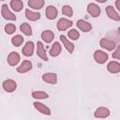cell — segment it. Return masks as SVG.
Masks as SVG:
<instances>
[{
    "label": "cell",
    "instance_id": "obj_1",
    "mask_svg": "<svg viewBox=\"0 0 120 120\" xmlns=\"http://www.w3.org/2000/svg\"><path fill=\"white\" fill-rule=\"evenodd\" d=\"M1 14H2L3 18L8 20V21H16L15 14L10 11L8 5H6V4L2 5V7H1Z\"/></svg>",
    "mask_w": 120,
    "mask_h": 120
},
{
    "label": "cell",
    "instance_id": "obj_2",
    "mask_svg": "<svg viewBox=\"0 0 120 120\" xmlns=\"http://www.w3.org/2000/svg\"><path fill=\"white\" fill-rule=\"evenodd\" d=\"M2 86H3V89L8 92V93H12L16 90L17 88V83L14 80L12 79H8V80H5L2 83Z\"/></svg>",
    "mask_w": 120,
    "mask_h": 120
},
{
    "label": "cell",
    "instance_id": "obj_3",
    "mask_svg": "<svg viewBox=\"0 0 120 120\" xmlns=\"http://www.w3.org/2000/svg\"><path fill=\"white\" fill-rule=\"evenodd\" d=\"M86 10H87V12L90 14V16H92L93 18L98 17V16L100 15V12H101L100 8H99L97 4H95V3H90V4H88Z\"/></svg>",
    "mask_w": 120,
    "mask_h": 120
},
{
    "label": "cell",
    "instance_id": "obj_4",
    "mask_svg": "<svg viewBox=\"0 0 120 120\" xmlns=\"http://www.w3.org/2000/svg\"><path fill=\"white\" fill-rule=\"evenodd\" d=\"M72 24H73V22L70 20H68L66 18H61L58 20V22L56 23V27L59 31H65L68 28L71 27Z\"/></svg>",
    "mask_w": 120,
    "mask_h": 120
},
{
    "label": "cell",
    "instance_id": "obj_5",
    "mask_svg": "<svg viewBox=\"0 0 120 120\" xmlns=\"http://www.w3.org/2000/svg\"><path fill=\"white\" fill-rule=\"evenodd\" d=\"M94 59L98 64H104L108 60V54L100 50H97L94 52Z\"/></svg>",
    "mask_w": 120,
    "mask_h": 120
},
{
    "label": "cell",
    "instance_id": "obj_6",
    "mask_svg": "<svg viewBox=\"0 0 120 120\" xmlns=\"http://www.w3.org/2000/svg\"><path fill=\"white\" fill-rule=\"evenodd\" d=\"M33 105H34L35 109L38 112H39L40 113H42L44 115H51V113H52L51 112V109L49 107H47L45 104H43L41 102H38V101H36V102L33 103Z\"/></svg>",
    "mask_w": 120,
    "mask_h": 120
},
{
    "label": "cell",
    "instance_id": "obj_7",
    "mask_svg": "<svg viewBox=\"0 0 120 120\" xmlns=\"http://www.w3.org/2000/svg\"><path fill=\"white\" fill-rule=\"evenodd\" d=\"M110 114L111 112L106 107H99L94 112V116L96 118H107L108 116H110Z\"/></svg>",
    "mask_w": 120,
    "mask_h": 120
},
{
    "label": "cell",
    "instance_id": "obj_8",
    "mask_svg": "<svg viewBox=\"0 0 120 120\" xmlns=\"http://www.w3.org/2000/svg\"><path fill=\"white\" fill-rule=\"evenodd\" d=\"M8 64L11 67L16 66L19 62H20V54L17 52H11L8 55Z\"/></svg>",
    "mask_w": 120,
    "mask_h": 120
},
{
    "label": "cell",
    "instance_id": "obj_9",
    "mask_svg": "<svg viewBox=\"0 0 120 120\" xmlns=\"http://www.w3.org/2000/svg\"><path fill=\"white\" fill-rule=\"evenodd\" d=\"M42 81L50 84H55L57 82V75L52 72H47L42 75Z\"/></svg>",
    "mask_w": 120,
    "mask_h": 120
},
{
    "label": "cell",
    "instance_id": "obj_10",
    "mask_svg": "<svg viewBox=\"0 0 120 120\" xmlns=\"http://www.w3.org/2000/svg\"><path fill=\"white\" fill-rule=\"evenodd\" d=\"M77 26L80 30H82V32L84 33H87V32H90L91 29H92V25L90 22L82 20V19H80L77 21Z\"/></svg>",
    "mask_w": 120,
    "mask_h": 120
},
{
    "label": "cell",
    "instance_id": "obj_11",
    "mask_svg": "<svg viewBox=\"0 0 120 120\" xmlns=\"http://www.w3.org/2000/svg\"><path fill=\"white\" fill-rule=\"evenodd\" d=\"M32 69V63L29 60H23L22 64L17 68V72L19 73H25Z\"/></svg>",
    "mask_w": 120,
    "mask_h": 120
},
{
    "label": "cell",
    "instance_id": "obj_12",
    "mask_svg": "<svg viewBox=\"0 0 120 120\" xmlns=\"http://www.w3.org/2000/svg\"><path fill=\"white\" fill-rule=\"evenodd\" d=\"M99 45L101 48H103L107 51H112L115 48V43L108 38H101L99 41Z\"/></svg>",
    "mask_w": 120,
    "mask_h": 120
},
{
    "label": "cell",
    "instance_id": "obj_13",
    "mask_svg": "<svg viewBox=\"0 0 120 120\" xmlns=\"http://www.w3.org/2000/svg\"><path fill=\"white\" fill-rule=\"evenodd\" d=\"M37 54L39 58H41L42 60L44 61H48V56L46 54V52H45V49H44V46L42 44V42L40 41H38L37 43Z\"/></svg>",
    "mask_w": 120,
    "mask_h": 120
},
{
    "label": "cell",
    "instance_id": "obj_14",
    "mask_svg": "<svg viewBox=\"0 0 120 120\" xmlns=\"http://www.w3.org/2000/svg\"><path fill=\"white\" fill-rule=\"evenodd\" d=\"M106 13L110 19H112L113 21H120V15H118V13L116 12V10L113 8L112 6L106 7Z\"/></svg>",
    "mask_w": 120,
    "mask_h": 120
},
{
    "label": "cell",
    "instance_id": "obj_15",
    "mask_svg": "<svg viewBox=\"0 0 120 120\" xmlns=\"http://www.w3.org/2000/svg\"><path fill=\"white\" fill-rule=\"evenodd\" d=\"M22 54L24 56H32L33 55V52H34V43L33 41H27L26 44L24 45V47L22 48Z\"/></svg>",
    "mask_w": 120,
    "mask_h": 120
},
{
    "label": "cell",
    "instance_id": "obj_16",
    "mask_svg": "<svg viewBox=\"0 0 120 120\" xmlns=\"http://www.w3.org/2000/svg\"><path fill=\"white\" fill-rule=\"evenodd\" d=\"M107 70L110 73L112 74H116L120 72V63L116 62V61H111L108 63L107 65Z\"/></svg>",
    "mask_w": 120,
    "mask_h": 120
},
{
    "label": "cell",
    "instance_id": "obj_17",
    "mask_svg": "<svg viewBox=\"0 0 120 120\" xmlns=\"http://www.w3.org/2000/svg\"><path fill=\"white\" fill-rule=\"evenodd\" d=\"M58 11L55 7L53 6H48L46 8V17L49 20H54L57 17Z\"/></svg>",
    "mask_w": 120,
    "mask_h": 120
},
{
    "label": "cell",
    "instance_id": "obj_18",
    "mask_svg": "<svg viewBox=\"0 0 120 120\" xmlns=\"http://www.w3.org/2000/svg\"><path fill=\"white\" fill-rule=\"evenodd\" d=\"M60 39H61L63 45L65 46L66 50H67L69 53H72L73 51H74V44H73L72 42H70V41L68 39V38H66L64 35H61V36H60Z\"/></svg>",
    "mask_w": 120,
    "mask_h": 120
},
{
    "label": "cell",
    "instance_id": "obj_19",
    "mask_svg": "<svg viewBox=\"0 0 120 120\" xmlns=\"http://www.w3.org/2000/svg\"><path fill=\"white\" fill-rule=\"evenodd\" d=\"M41 38L46 43H51L52 41V39L54 38V34L51 30H44L41 33Z\"/></svg>",
    "mask_w": 120,
    "mask_h": 120
},
{
    "label": "cell",
    "instance_id": "obj_20",
    "mask_svg": "<svg viewBox=\"0 0 120 120\" xmlns=\"http://www.w3.org/2000/svg\"><path fill=\"white\" fill-rule=\"evenodd\" d=\"M28 7L33 9H41L44 6V0H28Z\"/></svg>",
    "mask_w": 120,
    "mask_h": 120
},
{
    "label": "cell",
    "instance_id": "obj_21",
    "mask_svg": "<svg viewBox=\"0 0 120 120\" xmlns=\"http://www.w3.org/2000/svg\"><path fill=\"white\" fill-rule=\"evenodd\" d=\"M61 51H62V47H61L60 43L57 42V41H55V42L52 44V48H51V50H50V54H51L52 57H56V56H58V55L60 54Z\"/></svg>",
    "mask_w": 120,
    "mask_h": 120
},
{
    "label": "cell",
    "instance_id": "obj_22",
    "mask_svg": "<svg viewBox=\"0 0 120 120\" xmlns=\"http://www.w3.org/2000/svg\"><path fill=\"white\" fill-rule=\"evenodd\" d=\"M25 17L29 21L35 22V21H38L40 19V14L38 12H35V11H32L27 8V9H25Z\"/></svg>",
    "mask_w": 120,
    "mask_h": 120
},
{
    "label": "cell",
    "instance_id": "obj_23",
    "mask_svg": "<svg viewBox=\"0 0 120 120\" xmlns=\"http://www.w3.org/2000/svg\"><path fill=\"white\" fill-rule=\"evenodd\" d=\"M9 5H10V8L16 12L21 11L23 8V3L22 0H11Z\"/></svg>",
    "mask_w": 120,
    "mask_h": 120
},
{
    "label": "cell",
    "instance_id": "obj_24",
    "mask_svg": "<svg viewBox=\"0 0 120 120\" xmlns=\"http://www.w3.org/2000/svg\"><path fill=\"white\" fill-rule=\"evenodd\" d=\"M20 30L22 34H24L25 36H31L32 35V27L30 26V24H28L27 22H23L20 25Z\"/></svg>",
    "mask_w": 120,
    "mask_h": 120
},
{
    "label": "cell",
    "instance_id": "obj_25",
    "mask_svg": "<svg viewBox=\"0 0 120 120\" xmlns=\"http://www.w3.org/2000/svg\"><path fill=\"white\" fill-rule=\"evenodd\" d=\"M32 98L36 99H46L49 98V95L44 91H34L32 92Z\"/></svg>",
    "mask_w": 120,
    "mask_h": 120
},
{
    "label": "cell",
    "instance_id": "obj_26",
    "mask_svg": "<svg viewBox=\"0 0 120 120\" xmlns=\"http://www.w3.org/2000/svg\"><path fill=\"white\" fill-rule=\"evenodd\" d=\"M23 42V38L21 35H16L11 38V43L15 47H20Z\"/></svg>",
    "mask_w": 120,
    "mask_h": 120
},
{
    "label": "cell",
    "instance_id": "obj_27",
    "mask_svg": "<svg viewBox=\"0 0 120 120\" xmlns=\"http://www.w3.org/2000/svg\"><path fill=\"white\" fill-rule=\"evenodd\" d=\"M62 13L65 16H67V17H72V15H73V9H72V8L70 6L65 5L62 8Z\"/></svg>",
    "mask_w": 120,
    "mask_h": 120
},
{
    "label": "cell",
    "instance_id": "obj_28",
    "mask_svg": "<svg viewBox=\"0 0 120 120\" xmlns=\"http://www.w3.org/2000/svg\"><path fill=\"white\" fill-rule=\"evenodd\" d=\"M16 31V26L13 23H8L5 25V32L8 35H11Z\"/></svg>",
    "mask_w": 120,
    "mask_h": 120
},
{
    "label": "cell",
    "instance_id": "obj_29",
    "mask_svg": "<svg viewBox=\"0 0 120 120\" xmlns=\"http://www.w3.org/2000/svg\"><path fill=\"white\" fill-rule=\"evenodd\" d=\"M68 38H69L70 39H72V40H77V39L80 38L79 32H78L77 30H75V29L69 30V31L68 32Z\"/></svg>",
    "mask_w": 120,
    "mask_h": 120
},
{
    "label": "cell",
    "instance_id": "obj_30",
    "mask_svg": "<svg viewBox=\"0 0 120 120\" xmlns=\"http://www.w3.org/2000/svg\"><path fill=\"white\" fill-rule=\"evenodd\" d=\"M112 58L120 60V45L116 48V50L114 51V52H112Z\"/></svg>",
    "mask_w": 120,
    "mask_h": 120
},
{
    "label": "cell",
    "instance_id": "obj_31",
    "mask_svg": "<svg viewBox=\"0 0 120 120\" xmlns=\"http://www.w3.org/2000/svg\"><path fill=\"white\" fill-rule=\"evenodd\" d=\"M115 7H116L117 9L120 11V0H116V1H115Z\"/></svg>",
    "mask_w": 120,
    "mask_h": 120
},
{
    "label": "cell",
    "instance_id": "obj_32",
    "mask_svg": "<svg viewBox=\"0 0 120 120\" xmlns=\"http://www.w3.org/2000/svg\"><path fill=\"white\" fill-rule=\"evenodd\" d=\"M97 2H98V3H105V2H107V0H96Z\"/></svg>",
    "mask_w": 120,
    "mask_h": 120
},
{
    "label": "cell",
    "instance_id": "obj_33",
    "mask_svg": "<svg viewBox=\"0 0 120 120\" xmlns=\"http://www.w3.org/2000/svg\"><path fill=\"white\" fill-rule=\"evenodd\" d=\"M117 31H118V34H119V36H120V27H118V29H117Z\"/></svg>",
    "mask_w": 120,
    "mask_h": 120
},
{
    "label": "cell",
    "instance_id": "obj_34",
    "mask_svg": "<svg viewBox=\"0 0 120 120\" xmlns=\"http://www.w3.org/2000/svg\"><path fill=\"white\" fill-rule=\"evenodd\" d=\"M1 1H5V0H1Z\"/></svg>",
    "mask_w": 120,
    "mask_h": 120
}]
</instances>
